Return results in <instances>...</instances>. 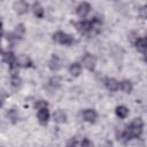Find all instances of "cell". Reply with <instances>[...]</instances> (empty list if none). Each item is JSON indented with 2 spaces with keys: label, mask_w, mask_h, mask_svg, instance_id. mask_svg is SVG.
<instances>
[{
  "label": "cell",
  "mask_w": 147,
  "mask_h": 147,
  "mask_svg": "<svg viewBox=\"0 0 147 147\" xmlns=\"http://www.w3.org/2000/svg\"><path fill=\"white\" fill-rule=\"evenodd\" d=\"M91 9H92V7H91V5H90L88 2H80V3L77 6V8H76V13H77V15H78L79 17L85 18V17L90 14Z\"/></svg>",
  "instance_id": "5b68a950"
},
{
  "label": "cell",
  "mask_w": 147,
  "mask_h": 147,
  "mask_svg": "<svg viewBox=\"0 0 147 147\" xmlns=\"http://www.w3.org/2000/svg\"><path fill=\"white\" fill-rule=\"evenodd\" d=\"M142 129H144V123H142V119L141 118H134L130 125H127L124 131L121 133V137L118 138L119 140H122L123 142H127L132 139H136V138H139L142 133Z\"/></svg>",
  "instance_id": "6da1fadb"
},
{
  "label": "cell",
  "mask_w": 147,
  "mask_h": 147,
  "mask_svg": "<svg viewBox=\"0 0 147 147\" xmlns=\"http://www.w3.org/2000/svg\"><path fill=\"white\" fill-rule=\"evenodd\" d=\"M53 40L60 45H64V46H71L72 44H75V39L71 34H68L63 31H56L53 33Z\"/></svg>",
  "instance_id": "7a4b0ae2"
},
{
  "label": "cell",
  "mask_w": 147,
  "mask_h": 147,
  "mask_svg": "<svg viewBox=\"0 0 147 147\" xmlns=\"http://www.w3.org/2000/svg\"><path fill=\"white\" fill-rule=\"evenodd\" d=\"M80 147H94V145H93V142L90 139L84 138L82 140V142H80Z\"/></svg>",
  "instance_id": "603a6c76"
},
{
  "label": "cell",
  "mask_w": 147,
  "mask_h": 147,
  "mask_svg": "<svg viewBox=\"0 0 147 147\" xmlns=\"http://www.w3.org/2000/svg\"><path fill=\"white\" fill-rule=\"evenodd\" d=\"M139 16L142 20H147V3L140 7V9H139Z\"/></svg>",
  "instance_id": "7402d4cb"
},
{
  "label": "cell",
  "mask_w": 147,
  "mask_h": 147,
  "mask_svg": "<svg viewBox=\"0 0 147 147\" xmlns=\"http://www.w3.org/2000/svg\"><path fill=\"white\" fill-rule=\"evenodd\" d=\"M105 85H106V87H107L110 92H116V91L119 88V83H118L115 78H111V77L105 78Z\"/></svg>",
  "instance_id": "8fae6325"
},
{
  "label": "cell",
  "mask_w": 147,
  "mask_h": 147,
  "mask_svg": "<svg viewBox=\"0 0 147 147\" xmlns=\"http://www.w3.org/2000/svg\"><path fill=\"white\" fill-rule=\"evenodd\" d=\"M2 60H3V62H6L9 65L10 70L13 71V74L16 72V68H18L17 63H16L17 57L15 56V54L11 51H3L2 52Z\"/></svg>",
  "instance_id": "3957f363"
},
{
  "label": "cell",
  "mask_w": 147,
  "mask_h": 147,
  "mask_svg": "<svg viewBox=\"0 0 147 147\" xmlns=\"http://www.w3.org/2000/svg\"><path fill=\"white\" fill-rule=\"evenodd\" d=\"M82 62H83V65L87 70L93 71L95 69V65H96V57L93 54H91V53H86L82 57Z\"/></svg>",
  "instance_id": "277c9868"
},
{
  "label": "cell",
  "mask_w": 147,
  "mask_h": 147,
  "mask_svg": "<svg viewBox=\"0 0 147 147\" xmlns=\"http://www.w3.org/2000/svg\"><path fill=\"white\" fill-rule=\"evenodd\" d=\"M119 88L124 92V93H131L133 90V84L131 83V80L129 79H124L119 83Z\"/></svg>",
  "instance_id": "9a60e30c"
},
{
  "label": "cell",
  "mask_w": 147,
  "mask_h": 147,
  "mask_svg": "<svg viewBox=\"0 0 147 147\" xmlns=\"http://www.w3.org/2000/svg\"><path fill=\"white\" fill-rule=\"evenodd\" d=\"M10 84H11V86H13L14 88H18V87L21 86L22 79H21V77L18 76L17 72L11 74V76H10Z\"/></svg>",
  "instance_id": "ffe728a7"
},
{
  "label": "cell",
  "mask_w": 147,
  "mask_h": 147,
  "mask_svg": "<svg viewBox=\"0 0 147 147\" xmlns=\"http://www.w3.org/2000/svg\"><path fill=\"white\" fill-rule=\"evenodd\" d=\"M16 63H17V67H21V68H31L32 67V60L25 55V54H21L17 56V60H16Z\"/></svg>",
  "instance_id": "30bf717a"
},
{
  "label": "cell",
  "mask_w": 147,
  "mask_h": 147,
  "mask_svg": "<svg viewBox=\"0 0 147 147\" xmlns=\"http://www.w3.org/2000/svg\"><path fill=\"white\" fill-rule=\"evenodd\" d=\"M32 10H33V14L37 18H42L44 15H45V9L40 5V2H34L32 5Z\"/></svg>",
  "instance_id": "4fadbf2b"
},
{
  "label": "cell",
  "mask_w": 147,
  "mask_h": 147,
  "mask_svg": "<svg viewBox=\"0 0 147 147\" xmlns=\"http://www.w3.org/2000/svg\"><path fill=\"white\" fill-rule=\"evenodd\" d=\"M115 113H116V116H117V117L124 119V118H126L127 115H129V108L125 107V106H117L116 109H115Z\"/></svg>",
  "instance_id": "ac0fdd59"
},
{
  "label": "cell",
  "mask_w": 147,
  "mask_h": 147,
  "mask_svg": "<svg viewBox=\"0 0 147 147\" xmlns=\"http://www.w3.org/2000/svg\"><path fill=\"white\" fill-rule=\"evenodd\" d=\"M49 110H48V107H45V108H40L38 109L37 111V117H38V121L41 125H46L49 121Z\"/></svg>",
  "instance_id": "8992f818"
},
{
  "label": "cell",
  "mask_w": 147,
  "mask_h": 147,
  "mask_svg": "<svg viewBox=\"0 0 147 147\" xmlns=\"http://www.w3.org/2000/svg\"><path fill=\"white\" fill-rule=\"evenodd\" d=\"M67 147H77V140H76L75 138H71V139L68 141Z\"/></svg>",
  "instance_id": "d4e9b609"
},
{
  "label": "cell",
  "mask_w": 147,
  "mask_h": 147,
  "mask_svg": "<svg viewBox=\"0 0 147 147\" xmlns=\"http://www.w3.org/2000/svg\"><path fill=\"white\" fill-rule=\"evenodd\" d=\"M29 3L26 1H16L14 2L13 5V8L15 9V11L18 14V15H23V14H26L28 10H29Z\"/></svg>",
  "instance_id": "9c48e42d"
},
{
  "label": "cell",
  "mask_w": 147,
  "mask_h": 147,
  "mask_svg": "<svg viewBox=\"0 0 147 147\" xmlns=\"http://www.w3.org/2000/svg\"><path fill=\"white\" fill-rule=\"evenodd\" d=\"M134 45H136L137 51H139L141 53L147 52V37H145V38H138L137 41L134 42Z\"/></svg>",
  "instance_id": "5bb4252c"
},
{
  "label": "cell",
  "mask_w": 147,
  "mask_h": 147,
  "mask_svg": "<svg viewBox=\"0 0 147 147\" xmlns=\"http://www.w3.org/2000/svg\"><path fill=\"white\" fill-rule=\"evenodd\" d=\"M7 117H8V119H9L13 124H16V123L18 122V119H20V115H18V113H17V110H16L15 108L8 109V111H7Z\"/></svg>",
  "instance_id": "d6986e66"
},
{
  "label": "cell",
  "mask_w": 147,
  "mask_h": 147,
  "mask_svg": "<svg viewBox=\"0 0 147 147\" xmlns=\"http://www.w3.org/2000/svg\"><path fill=\"white\" fill-rule=\"evenodd\" d=\"M144 60H145V62H146V63H147V53H146V54H145V57H144Z\"/></svg>",
  "instance_id": "484cf974"
},
{
  "label": "cell",
  "mask_w": 147,
  "mask_h": 147,
  "mask_svg": "<svg viewBox=\"0 0 147 147\" xmlns=\"http://www.w3.org/2000/svg\"><path fill=\"white\" fill-rule=\"evenodd\" d=\"M24 33H25V26H24V24L18 23V24L15 26L13 34L15 36V38H16V39H22V38H23V36H24Z\"/></svg>",
  "instance_id": "2e32d148"
},
{
  "label": "cell",
  "mask_w": 147,
  "mask_h": 147,
  "mask_svg": "<svg viewBox=\"0 0 147 147\" xmlns=\"http://www.w3.org/2000/svg\"><path fill=\"white\" fill-rule=\"evenodd\" d=\"M63 67V62L62 60L57 56V55H53L48 62V68L52 70V71H59L60 69H62Z\"/></svg>",
  "instance_id": "52a82bcc"
},
{
  "label": "cell",
  "mask_w": 147,
  "mask_h": 147,
  "mask_svg": "<svg viewBox=\"0 0 147 147\" xmlns=\"http://www.w3.org/2000/svg\"><path fill=\"white\" fill-rule=\"evenodd\" d=\"M36 108H37V110L38 109H40V108H45V107H48V103L46 102V101H44V100H39V101H37L36 102Z\"/></svg>",
  "instance_id": "cb8c5ba5"
},
{
  "label": "cell",
  "mask_w": 147,
  "mask_h": 147,
  "mask_svg": "<svg viewBox=\"0 0 147 147\" xmlns=\"http://www.w3.org/2000/svg\"><path fill=\"white\" fill-rule=\"evenodd\" d=\"M69 72L71 74V76L74 77H78L82 72V65L78 63V62H74L70 64L69 67Z\"/></svg>",
  "instance_id": "e0dca14e"
},
{
  "label": "cell",
  "mask_w": 147,
  "mask_h": 147,
  "mask_svg": "<svg viewBox=\"0 0 147 147\" xmlns=\"http://www.w3.org/2000/svg\"><path fill=\"white\" fill-rule=\"evenodd\" d=\"M83 118H84L85 122L93 124V123H95V121L98 118V113L94 109H91V108L85 109V110H83Z\"/></svg>",
  "instance_id": "ba28073f"
},
{
  "label": "cell",
  "mask_w": 147,
  "mask_h": 147,
  "mask_svg": "<svg viewBox=\"0 0 147 147\" xmlns=\"http://www.w3.org/2000/svg\"><path fill=\"white\" fill-rule=\"evenodd\" d=\"M48 85L52 87V88H59L61 86V78L59 76H52L49 79H48Z\"/></svg>",
  "instance_id": "44dd1931"
},
{
  "label": "cell",
  "mask_w": 147,
  "mask_h": 147,
  "mask_svg": "<svg viewBox=\"0 0 147 147\" xmlns=\"http://www.w3.org/2000/svg\"><path fill=\"white\" fill-rule=\"evenodd\" d=\"M53 118H54V122L59 123V124H62V123H65L67 122V114L62 110V109H57L54 111L53 114Z\"/></svg>",
  "instance_id": "7c38bea8"
}]
</instances>
